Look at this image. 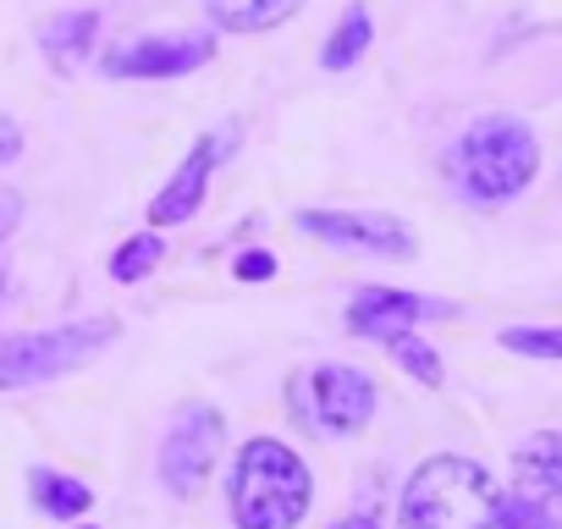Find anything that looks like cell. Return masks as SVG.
<instances>
[{
  "label": "cell",
  "instance_id": "cell-11",
  "mask_svg": "<svg viewBox=\"0 0 562 529\" xmlns=\"http://www.w3.org/2000/svg\"><path fill=\"white\" fill-rule=\"evenodd\" d=\"M513 480L518 496L540 513L562 518V430H535L513 447Z\"/></svg>",
  "mask_w": 562,
  "mask_h": 529
},
{
  "label": "cell",
  "instance_id": "cell-6",
  "mask_svg": "<svg viewBox=\"0 0 562 529\" xmlns=\"http://www.w3.org/2000/svg\"><path fill=\"white\" fill-rule=\"evenodd\" d=\"M221 441H226V419L221 408L210 403H188L171 430H166V447H160V480L177 491V496H199L215 458H221Z\"/></svg>",
  "mask_w": 562,
  "mask_h": 529
},
{
  "label": "cell",
  "instance_id": "cell-20",
  "mask_svg": "<svg viewBox=\"0 0 562 529\" xmlns=\"http://www.w3.org/2000/svg\"><path fill=\"white\" fill-rule=\"evenodd\" d=\"M270 277H276V254L259 248V254H243L237 259V282H270Z\"/></svg>",
  "mask_w": 562,
  "mask_h": 529
},
{
  "label": "cell",
  "instance_id": "cell-9",
  "mask_svg": "<svg viewBox=\"0 0 562 529\" xmlns=\"http://www.w3.org/2000/svg\"><path fill=\"white\" fill-rule=\"evenodd\" d=\"M452 304L447 299H425V293H397V288H364L353 304H348V331L353 337H403L425 320H447Z\"/></svg>",
  "mask_w": 562,
  "mask_h": 529
},
{
  "label": "cell",
  "instance_id": "cell-17",
  "mask_svg": "<svg viewBox=\"0 0 562 529\" xmlns=\"http://www.w3.org/2000/svg\"><path fill=\"white\" fill-rule=\"evenodd\" d=\"M386 353L419 381V386H441L447 381V370H441V353L436 348H425L414 331H403V337H386Z\"/></svg>",
  "mask_w": 562,
  "mask_h": 529
},
{
  "label": "cell",
  "instance_id": "cell-8",
  "mask_svg": "<svg viewBox=\"0 0 562 529\" xmlns=\"http://www.w3.org/2000/svg\"><path fill=\"white\" fill-rule=\"evenodd\" d=\"M232 144H237V122H226L221 133H204V138L188 149V160L171 171V182L149 199V226H182V221L204 204V188H210L215 166L232 155Z\"/></svg>",
  "mask_w": 562,
  "mask_h": 529
},
{
  "label": "cell",
  "instance_id": "cell-23",
  "mask_svg": "<svg viewBox=\"0 0 562 529\" xmlns=\"http://www.w3.org/2000/svg\"><path fill=\"white\" fill-rule=\"evenodd\" d=\"M0 293H7V264H0Z\"/></svg>",
  "mask_w": 562,
  "mask_h": 529
},
{
  "label": "cell",
  "instance_id": "cell-14",
  "mask_svg": "<svg viewBox=\"0 0 562 529\" xmlns=\"http://www.w3.org/2000/svg\"><path fill=\"white\" fill-rule=\"evenodd\" d=\"M370 40H375L370 7H348V12H342V23L331 29L326 50H321V67H326V72H348V67L370 50Z\"/></svg>",
  "mask_w": 562,
  "mask_h": 529
},
{
  "label": "cell",
  "instance_id": "cell-10",
  "mask_svg": "<svg viewBox=\"0 0 562 529\" xmlns=\"http://www.w3.org/2000/svg\"><path fill=\"white\" fill-rule=\"evenodd\" d=\"M215 56L210 34H155V40H133L122 50L105 56L111 78H182L193 67H204Z\"/></svg>",
  "mask_w": 562,
  "mask_h": 529
},
{
  "label": "cell",
  "instance_id": "cell-19",
  "mask_svg": "<svg viewBox=\"0 0 562 529\" xmlns=\"http://www.w3.org/2000/svg\"><path fill=\"white\" fill-rule=\"evenodd\" d=\"M485 529H562V524L551 513H540L535 502H524V496H502V507Z\"/></svg>",
  "mask_w": 562,
  "mask_h": 529
},
{
  "label": "cell",
  "instance_id": "cell-16",
  "mask_svg": "<svg viewBox=\"0 0 562 529\" xmlns=\"http://www.w3.org/2000/svg\"><path fill=\"white\" fill-rule=\"evenodd\" d=\"M160 259H166V237H160V232H138V237H127V243L111 254V277H116V282H144Z\"/></svg>",
  "mask_w": 562,
  "mask_h": 529
},
{
  "label": "cell",
  "instance_id": "cell-3",
  "mask_svg": "<svg viewBox=\"0 0 562 529\" xmlns=\"http://www.w3.org/2000/svg\"><path fill=\"white\" fill-rule=\"evenodd\" d=\"M502 507V485L458 452L425 458L397 502V529H485Z\"/></svg>",
  "mask_w": 562,
  "mask_h": 529
},
{
  "label": "cell",
  "instance_id": "cell-22",
  "mask_svg": "<svg viewBox=\"0 0 562 529\" xmlns=\"http://www.w3.org/2000/svg\"><path fill=\"white\" fill-rule=\"evenodd\" d=\"M331 529H375L370 518H342V524H331Z\"/></svg>",
  "mask_w": 562,
  "mask_h": 529
},
{
  "label": "cell",
  "instance_id": "cell-12",
  "mask_svg": "<svg viewBox=\"0 0 562 529\" xmlns=\"http://www.w3.org/2000/svg\"><path fill=\"white\" fill-rule=\"evenodd\" d=\"M94 34H100V18H94V12H61V18H50V23L40 29V45H45V56H50L61 72H72V67L94 50Z\"/></svg>",
  "mask_w": 562,
  "mask_h": 529
},
{
  "label": "cell",
  "instance_id": "cell-13",
  "mask_svg": "<svg viewBox=\"0 0 562 529\" xmlns=\"http://www.w3.org/2000/svg\"><path fill=\"white\" fill-rule=\"evenodd\" d=\"M304 0H210V18L226 29V34H265V29H281Z\"/></svg>",
  "mask_w": 562,
  "mask_h": 529
},
{
  "label": "cell",
  "instance_id": "cell-5",
  "mask_svg": "<svg viewBox=\"0 0 562 529\" xmlns=\"http://www.w3.org/2000/svg\"><path fill=\"white\" fill-rule=\"evenodd\" d=\"M288 397H293V419L310 425L315 436H353L375 414V381L353 364H315L293 375Z\"/></svg>",
  "mask_w": 562,
  "mask_h": 529
},
{
  "label": "cell",
  "instance_id": "cell-18",
  "mask_svg": "<svg viewBox=\"0 0 562 529\" xmlns=\"http://www.w3.org/2000/svg\"><path fill=\"white\" fill-rule=\"evenodd\" d=\"M502 348L524 359H562V326H507Z\"/></svg>",
  "mask_w": 562,
  "mask_h": 529
},
{
  "label": "cell",
  "instance_id": "cell-15",
  "mask_svg": "<svg viewBox=\"0 0 562 529\" xmlns=\"http://www.w3.org/2000/svg\"><path fill=\"white\" fill-rule=\"evenodd\" d=\"M29 485H34V502H40L50 518H78V513H89V502H94V491H89L83 480L56 474V469H34Z\"/></svg>",
  "mask_w": 562,
  "mask_h": 529
},
{
  "label": "cell",
  "instance_id": "cell-2",
  "mask_svg": "<svg viewBox=\"0 0 562 529\" xmlns=\"http://www.w3.org/2000/svg\"><path fill=\"white\" fill-rule=\"evenodd\" d=\"M535 171H540V144H535V133L518 116H480L447 149V177L474 204L518 199L535 182Z\"/></svg>",
  "mask_w": 562,
  "mask_h": 529
},
{
  "label": "cell",
  "instance_id": "cell-4",
  "mask_svg": "<svg viewBox=\"0 0 562 529\" xmlns=\"http://www.w3.org/2000/svg\"><path fill=\"white\" fill-rule=\"evenodd\" d=\"M111 342H116V320H72V326H50V331L7 337L0 342V392L40 386V381H56L67 370H83Z\"/></svg>",
  "mask_w": 562,
  "mask_h": 529
},
{
  "label": "cell",
  "instance_id": "cell-7",
  "mask_svg": "<svg viewBox=\"0 0 562 529\" xmlns=\"http://www.w3.org/2000/svg\"><path fill=\"white\" fill-rule=\"evenodd\" d=\"M299 226L321 243H337V248H364L375 259H414V232L397 221V215H370V210H304Z\"/></svg>",
  "mask_w": 562,
  "mask_h": 529
},
{
  "label": "cell",
  "instance_id": "cell-1",
  "mask_svg": "<svg viewBox=\"0 0 562 529\" xmlns=\"http://www.w3.org/2000/svg\"><path fill=\"white\" fill-rule=\"evenodd\" d=\"M315 502L310 463L276 436H254L232 469V518L237 529H293Z\"/></svg>",
  "mask_w": 562,
  "mask_h": 529
},
{
  "label": "cell",
  "instance_id": "cell-21",
  "mask_svg": "<svg viewBox=\"0 0 562 529\" xmlns=\"http://www.w3.org/2000/svg\"><path fill=\"white\" fill-rule=\"evenodd\" d=\"M18 155H23V127L12 116H0V166L18 160Z\"/></svg>",
  "mask_w": 562,
  "mask_h": 529
}]
</instances>
